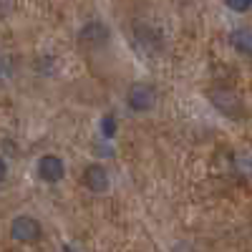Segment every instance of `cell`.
I'll list each match as a JSON object with an SVG mask.
<instances>
[{
	"mask_svg": "<svg viewBox=\"0 0 252 252\" xmlns=\"http://www.w3.org/2000/svg\"><path fill=\"white\" fill-rule=\"evenodd\" d=\"M43 229H40V222L31 215H18L10 222V237L20 245H33L35 240H40Z\"/></svg>",
	"mask_w": 252,
	"mask_h": 252,
	"instance_id": "6da1fadb",
	"label": "cell"
},
{
	"mask_svg": "<svg viewBox=\"0 0 252 252\" xmlns=\"http://www.w3.org/2000/svg\"><path fill=\"white\" fill-rule=\"evenodd\" d=\"M126 103H129V109L136 111V114H146V111H152L154 109V103H157V91L154 86H149V83H134V86L129 89V94H126Z\"/></svg>",
	"mask_w": 252,
	"mask_h": 252,
	"instance_id": "7a4b0ae2",
	"label": "cell"
},
{
	"mask_svg": "<svg viewBox=\"0 0 252 252\" xmlns=\"http://www.w3.org/2000/svg\"><path fill=\"white\" fill-rule=\"evenodd\" d=\"M81 182L94 194H103V192H109V187H111V177H109L103 164H89L81 174Z\"/></svg>",
	"mask_w": 252,
	"mask_h": 252,
	"instance_id": "3957f363",
	"label": "cell"
},
{
	"mask_svg": "<svg viewBox=\"0 0 252 252\" xmlns=\"http://www.w3.org/2000/svg\"><path fill=\"white\" fill-rule=\"evenodd\" d=\"M109 38H111V31L106 23H101V20H91V23H86L81 28L78 33V40L86 48H103L109 46Z\"/></svg>",
	"mask_w": 252,
	"mask_h": 252,
	"instance_id": "277c9868",
	"label": "cell"
},
{
	"mask_svg": "<svg viewBox=\"0 0 252 252\" xmlns=\"http://www.w3.org/2000/svg\"><path fill=\"white\" fill-rule=\"evenodd\" d=\"M38 177L46 184H58L66 177V164H63L58 154H43L38 159Z\"/></svg>",
	"mask_w": 252,
	"mask_h": 252,
	"instance_id": "5b68a950",
	"label": "cell"
},
{
	"mask_svg": "<svg viewBox=\"0 0 252 252\" xmlns=\"http://www.w3.org/2000/svg\"><path fill=\"white\" fill-rule=\"evenodd\" d=\"M209 98H212V103H215V106H217L224 116H232V119L242 116V101H240V96H237L235 91L217 89V91L209 94Z\"/></svg>",
	"mask_w": 252,
	"mask_h": 252,
	"instance_id": "8992f818",
	"label": "cell"
},
{
	"mask_svg": "<svg viewBox=\"0 0 252 252\" xmlns=\"http://www.w3.org/2000/svg\"><path fill=\"white\" fill-rule=\"evenodd\" d=\"M229 40H232V46H235L240 53H252V31L237 28V31H232Z\"/></svg>",
	"mask_w": 252,
	"mask_h": 252,
	"instance_id": "52a82bcc",
	"label": "cell"
},
{
	"mask_svg": "<svg viewBox=\"0 0 252 252\" xmlns=\"http://www.w3.org/2000/svg\"><path fill=\"white\" fill-rule=\"evenodd\" d=\"M101 134H103V139H114L116 136V119L111 114H106L101 119Z\"/></svg>",
	"mask_w": 252,
	"mask_h": 252,
	"instance_id": "ba28073f",
	"label": "cell"
},
{
	"mask_svg": "<svg viewBox=\"0 0 252 252\" xmlns=\"http://www.w3.org/2000/svg\"><path fill=\"white\" fill-rule=\"evenodd\" d=\"M227 8L235 13H247L252 8V0H227Z\"/></svg>",
	"mask_w": 252,
	"mask_h": 252,
	"instance_id": "9c48e42d",
	"label": "cell"
},
{
	"mask_svg": "<svg viewBox=\"0 0 252 252\" xmlns=\"http://www.w3.org/2000/svg\"><path fill=\"white\" fill-rule=\"evenodd\" d=\"M8 177V161L3 159V157H0V182H3Z\"/></svg>",
	"mask_w": 252,
	"mask_h": 252,
	"instance_id": "30bf717a",
	"label": "cell"
},
{
	"mask_svg": "<svg viewBox=\"0 0 252 252\" xmlns=\"http://www.w3.org/2000/svg\"><path fill=\"white\" fill-rule=\"evenodd\" d=\"M63 252H76V250H73L71 245H63Z\"/></svg>",
	"mask_w": 252,
	"mask_h": 252,
	"instance_id": "8fae6325",
	"label": "cell"
}]
</instances>
